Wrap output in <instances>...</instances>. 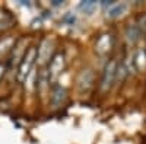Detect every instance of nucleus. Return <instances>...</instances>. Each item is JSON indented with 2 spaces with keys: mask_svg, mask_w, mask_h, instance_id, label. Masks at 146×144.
<instances>
[{
  "mask_svg": "<svg viewBox=\"0 0 146 144\" xmlns=\"http://www.w3.org/2000/svg\"><path fill=\"white\" fill-rule=\"evenodd\" d=\"M110 45H111V42H110V35H102L98 39V42H96V51L104 54L105 51L110 50Z\"/></svg>",
  "mask_w": 146,
  "mask_h": 144,
  "instance_id": "nucleus-8",
  "label": "nucleus"
},
{
  "mask_svg": "<svg viewBox=\"0 0 146 144\" xmlns=\"http://www.w3.org/2000/svg\"><path fill=\"white\" fill-rule=\"evenodd\" d=\"M96 6H98L96 2H82L79 5V10H82L86 15H92V12L96 9Z\"/></svg>",
  "mask_w": 146,
  "mask_h": 144,
  "instance_id": "nucleus-10",
  "label": "nucleus"
},
{
  "mask_svg": "<svg viewBox=\"0 0 146 144\" xmlns=\"http://www.w3.org/2000/svg\"><path fill=\"white\" fill-rule=\"evenodd\" d=\"M126 9H127V5H124V3H115L114 6H111L108 10H107V16L108 18H118V16H121L126 12Z\"/></svg>",
  "mask_w": 146,
  "mask_h": 144,
  "instance_id": "nucleus-7",
  "label": "nucleus"
},
{
  "mask_svg": "<svg viewBox=\"0 0 146 144\" xmlns=\"http://www.w3.org/2000/svg\"><path fill=\"white\" fill-rule=\"evenodd\" d=\"M115 73H117V61L111 60L104 68L102 79H101V89L107 90L113 86V83L115 82Z\"/></svg>",
  "mask_w": 146,
  "mask_h": 144,
  "instance_id": "nucleus-2",
  "label": "nucleus"
},
{
  "mask_svg": "<svg viewBox=\"0 0 146 144\" xmlns=\"http://www.w3.org/2000/svg\"><path fill=\"white\" fill-rule=\"evenodd\" d=\"M53 5H54V6H60V5H63V2H54Z\"/></svg>",
  "mask_w": 146,
  "mask_h": 144,
  "instance_id": "nucleus-14",
  "label": "nucleus"
},
{
  "mask_svg": "<svg viewBox=\"0 0 146 144\" xmlns=\"http://www.w3.org/2000/svg\"><path fill=\"white\" fill-rule=\"evenodd\" d=\"M35 58H36V48L35 47H31L29 50L25 53V55H23L22 58V61L19 64V73H18V80L21 83L25 82L28 73L31 71V68L34 67V61H35Z\"/></svg>",
  "mask_w": 146,
  "mask_h": 144,
  "instance_id": "nucleus-1",
  "label": "nucleus"
},
{
  "mask_svg": "<svg viewBox=\"0 0 146 144\" xmlns=\"http://www.w3.org/2000/svg\"><path fill=\"white\" fill-rule=\"evenodd\" d=\"M126 35H127V39L131 41V42H135L137 38H139V35H140V29L139 26L136 25V23H133V25H130L126 31Z\"/></svg>",
  "mask_w": 146,
  "mask_h": 144,
  "instance_id": "nucleus-9",
  "label": "nucleus"
},
{
  "mask_svg": "<svg viewBox=\"0 0 146 144\" xmlns=\"http://www.w3.org/2000/svg\"><path fill=\"white\" fill-rule=\"evenodd\" d=\"M36 83H38V87L41 90H45L48 86H50V74H48V70L47 68H41V71L38 73Z\"/></svg>",
  "mask_w": 146,
  "mask_h": 144,
  "instance_id": "nucleus-6",
  "label": "nucleus"
},
{
  "mask_svg": "<svg viewBox=\"0 0 146 144\" xmlns=\"http://www.w3.org/2000/svg\"><path fill=\"white\" fill-rule=\"evenodd\" d=\"M50 101L53 103L54 108H58L62 106L63 102L66 101V90L57 85V83H53V89H51V96H50Z\"/></svg>",
  "mask_w": 146,
  "mask_h": 144,
  "instance_id": "nucleus-4",
  "label": "nucleus"
},
{
  "mask_svg": "<svg viewBox=\"0 0 146 144\" xmlns=\"http://www.w3.org/2000/svg\"><path fill=\"white\" fill-rule=\"evenodd\" d=\"M35 76H36V73H35V67H32L31 68V71L28 73V76H27V79H25V86H27V89H29V90H32L34 89V85H35Z\"/></svg>",
  "mask_w": 146,
  "mask_h": 144,
  "instance_id": "nucleus-11",
  "label": "nucleus"
},
{
  "mask_svg": "<svg viewBox=\"0 0 146 144\" xmlns=\"http://www.w3.org/2000/svg\"><path fill=\"white\" fill-rule=\"evenodd\" d=\"M63 22H69L70 25H72V23L75 22V16H73L72 13H67V15H66V16L63 18Z\"/></svg>",
  "mask_w": 146,
  "mask_h": 144,
  "instance_id": "nucleus-12",
  "label": "nucleus"
},
{
  "mask_svg": "<svg viewBox=\"0 0 146 144\" xmlns=\"http://www.w3.org/2000/svg\"><path fill=\"white\" fill-rule=\"evenodd\" d=\"M50 41L48 39H44L42 42H41V45H40V48L36 50V58H38V61L42 64L44 61H45V58H48L50 57Z\"/></svg>",
  "mask_w": 146,
  "mask_h": 144,
  "instance_id": "nucleus-5",
  "label": "nucleus"
},
{
  "mask_svg": "<svg viewBox=\"0 0 146 144\" xmlns=\"http://www.w3.org/2000/svg\"><path fill=\"white\" fill-rule=\"evenodd\" d=\"M3 73H5V67H3V66H0V77H2Z\"/></svg>",
  "mask_w": 146,
  "mask_h": 144,
  "instance_id": "nucleus-13",
  "label": "nucleus"
},
{
  "mask_svg": "<svg viewBox=\"0 0 146 144\" xmlns=\"http://www.w3.org/2000/svg\"><path fill=\"white\" fill-rule=\"evenodd\" d=\"M64 67V57L63 54H56L51 61H50V67H48V74H50V82L56 83L58 74L62 73V70Z\"/></svg>",
  "mask_w": 146,
  "mask_h": 144,
  "instance_id": "nucleus-3",
  "label": "nucleus"
}]
</instances>
